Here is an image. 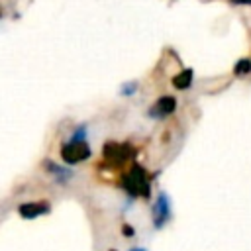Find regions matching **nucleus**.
Masks as SVG:
<instances>
[{"label": "nucleus", "instance_id": "obj_1", "mask_svg": "<svg viewBox=\"0 0 251 251\" xmlns=\"http://www.w3.org/2000/svg\"><path fill=\"white\" fill-rule=\"evenodd\" d=\"M124 188L131 198H137V196L149 198L151 184H149V176H147V173L141 165H131L129 167V171L124 176Z\"/></svg>", "mask_w": 251, "mask_h": 251}, {"label": "nucleus", "instance_id": "obj_2", "mask_svg": "<svg viewBox=\"0 0 251 251\" xmlns=\"http://www.w3.org/2000/svg\"><path fill=\"white\" fill-rule=\"evenodd\" d=\"M61 157L65 163L75 165L80 161H86L90 157V147L86 143V139H69L63 147H61Z\"/></svg>", "mask_w": 251, "mask_h": 251}, {"label": "nucleus", "instance_id": "obj_3", "mask_svg": "<svg viewBox=\"0 0 251 251\" xmlns=\"http://www.w3.org/2000/svg\"><path fill=\"white\" fill-rule=\"evenodd\" d=\"M133 155V149L129 143H116V141H108L104 145V159L114 165V167H120L124 165L129 157Z\"/></svg>", "mask_w": 251, "mask_h": 251}, {"label": "nucleus", "instance_id": "obj_4", "mask_svg": "<svg viewBox=\"0 0 251 251\" xmlns=\"http://www.w3.org/2000/svg\"><path fill=\"white\" fill-rule=\"evenodd\" d=\"M153 227L155 229H161L169 220H171V202H169V196L165 192H159L155 204H153Z\"/></svg>", "mask_w": 251, "mask_h": 251}, {"label": "nucleus", "instance_id": "obj_5", "mask_svg": "<svg viewBox=\"0 0 251 251\" xmlns=\"http://www.w3.org/2000/svg\"><path fill=\"white\" fill-rule=\"evenodd\" d=\"M176 108V100L175 96H161L151 108H149V116L155 118V120H161V118H167L175 112Z\"/></svg>", "mask_w": 251, "mask_h": 251}, {"label": "nucleus", "instance_id": "obj_6", "mask_svg": "<svg viewBox=\"0 0 251 251\" xmlns=\"http://www.w3.org/2000/svg\"><path fill=\"white\" fill-rule=\"evenodd\" d=\"M20 216L25 218V220H31V218H37V216H43L49 212V204L47 202H25L18 208Z\"/></svg>", "mask_w": 251, "mask_h": 251}, {"label": "nucleus", "instance_id": "obj_7", "mask_svg": "<svg viewBox=\"0 0 251 251\" xmlns=\"http://www.w3.org/2000/svg\"><path fill=\"white\" fill-rule=\"evenodd\" d=\"M192 76H194L192 69H184V71H180L176 76H173V86L178 88V90H186V88L192 84Z\"/></svg>", "mask_w": 251, "mask_h": 251}, {"label": "nucleus", "instance_id": "obj_8", "mask_svg": "<svg viewBox=\"0 0 251 251\" xmlns=\"http://www.w3.org/2000/svg\"><path fill=\"white\" fill-rule=\"evenodd\" d=\"M45 169H47V171H51V175H55L57 182H67V180L73 176V173H71L69 169L59 167V165H55L53 161H45Z\"/></svg>", "mask_w": 251, "mask_h": 251}, {"label": "nucleus", "instance_id": "obj_9", "mask_svg": "<svg viewBox=\"0 0 251 251\" xmlns=\"http://www.w3.org/2000/svg\"><path fill=\"white\" fill-rule=\"evenodd\" d=\"M233 73H235V75H247V73H251V61H249V59L237 61L235 67H233Z\"/></svg>", "mask_w": 251, "mask_h": 251}, {"label": "nucleus", "instance_id": "obj_10", "mask_svg": "<svg viewBox=\"0 0 251 251\" xmlns=\"http://www.w3.org/2000/svg\"><path fill=\"white\" fill-rule=\"evenodd\" d=\"M135 90H137V82L135 80H129V82H126V84L120 86V94L122 96H133Z\"/></svg>", "mask_w": 251, "mask_h": 251}, {"label": "nucleus", "instance_id": "obj_11", "mask_svg": "<svg viewBox=\"0 0 251 251\" xmlns=\"http://www.w3.org/2000/svg\"><path fill=\"white\" fill-rule=\"evenodd\" d=\"M122 233H124V235H127V237H131V235H133V229H131V226H127V224H126V226L122 227Z\"/></svg>", "mask_w": 251, "mask_h": 251}, {"label": "nucleus", "instance_id": "obj_12", "mask_svg": "<svg viewBox=\"0 0 251 251\" xmlns=\"http://www.w3.org/2000/svg\"><path fill=\"white\" fill-rule=\"evenodd\" d=\"M233 4H251V0H231Z\"/></svg>", "mask_w": 251, "mask_h": 251}, {"label": "nucleus", "instance_id": "obj_13", "mask_svg": "<svg viewBox=\"0 0 251 251\" xmlns=\"http://www.w3.org/2000/svg\"><path fill=\"white\" fill-rule=\"evenodd\" d=\"M129 251H145V249H141V247H133V249H129Z\"/></svg>", "mask_w": 251, "mask_h": 251}, {"label": "nucleus", "instance_id": "obj_14", "mask_svg": "<svg viewBox=\"0 0 251 251\" xmlns=\"http://www.w3.org/2000/svg\"><path fill=\"white\" fill-rule=\"evenodd\" d=\"M112 251H114V249H112Z\"/></svg>", "mask_w": 251, "mask_h": 251}]
</instances>
